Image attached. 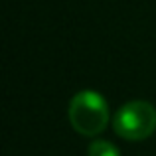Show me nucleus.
<instances>
[{
	"label": "nucleus",
	"mask_w": 156,
	"mask_h": 156,
	"mask_svg": "<svg viewBox=\"0 0 156 156\" xmlns=\"http://www.w3.org/2000/svg\"><path fill=\"white\" fill-rule=\"evenodd\" d=\"M89 156H121L119 148L107 140H93L89 144Z\"/></svg>",
	"instance_id": "3"
},
{
	"label": "nucleus",
	"mask_w": 156,
	"mask_h": 156,
	"mask_svg": "<svg viewBox=\"0 0 156 156\" xmlns=\"http://www.w3.org/2000/svg\"><path fill=\"white\" fill-rule=\"evenodd\" d=\"M71 126L83 136H97L109 125V107L97 91L85 89L73 95L69 103Z\"/></svg>",
	"instance_id": "1"
},
{
	"label": "nucleus",
	"mask_w": 156,
	"mask_h": 156,
	"mask_svg": "<svg viewBox=\"0 0 156 156\" xmlns=\"http://www.w3.org/2000/svg\"><path fill=\"white\" fill-rule=\"evenodd\" d=\"M113 129L126 140H144L156 130V109L148 101H130L115 113Z\"/></svg>",
	"instance_id": "2"
}]
</instances>
